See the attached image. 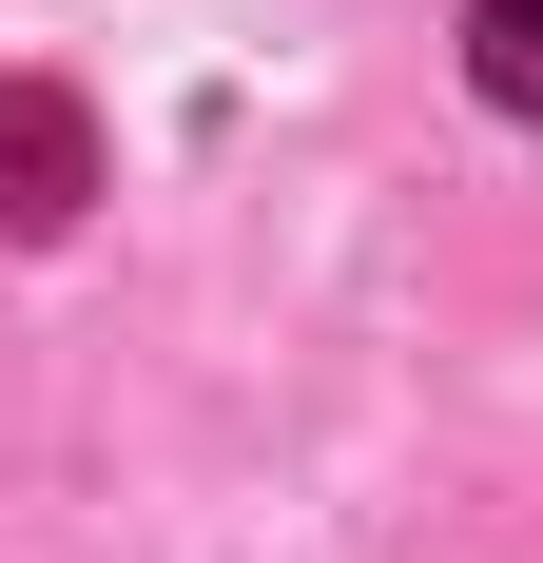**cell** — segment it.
Returning <instances> with one entry per match:
<instances>
[{"mask_svg":"<svg viewBox=\"0 0 543 563\" xmlns=\"http://www.w3.org/2000/svg\"><path fill=\"white\" fill-rule=\"evenodd\" d=\"M78 195H98L78 78H0V233H78Z\"/></svg>","mask_w":543,"mask_h":563,"instance_id":"6da1fadb","label":"cell"},{"mask_svg":"<svg viewBox=\"0 0 543 563\" xmlns=\"http://www.w3.org/2000/svg\"><path fill=\"white\" fill-rule=\"evenodd\" d=\"M466 78L505 117H543V0H466Z\"/></svg>","mask_w":543,"mask_h":563,"instance_id":"7a4b0ae2","label":"cell"}]
</instances>
